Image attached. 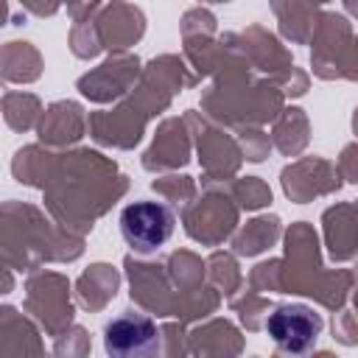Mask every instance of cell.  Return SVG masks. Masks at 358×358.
Listing matches in <instances>:
<instances>
[{
    "label": "cell",
    "mask_w": 358,
    "mask_h": 358,
    "mask_svg": "<svg viewBox=\"0 0 358 358\" xmlns=\"http://www.w3.org/2000/svg\"><path fill=\"white\" fill-rule=\"evenodd\" d=\"M173 210L162 201L140 199L120 210V235L140 255H151L159 246H165L173 235Z\"/></svg>",
    "instance_id": "obj_1"
},
{
    "label": "cell",
    "mask_w": 358,
    "mask_h": 358,
    "mask_svg": "<svg viewBox=\"0 0 358 358\" xmlns=\"http://www.w3.org/2000/svg\"><path fill=\"white\" fill-rule=\"evenodd\" d=\"M266 333L285 352H308L322 333V316L310 305L285 302L268 313Z\"/></svg>",
    "instance_id": "obj_2"
},
{
    "label": "cell",
    "mask_w": 358,
    "mask_h": 358,
    "mask_svg": "<svg viewBox=\"0 0 358 358\" xmlns=\"http://www.w3.org/2000/svg\"><path fill=\"white\" fill-rule=\"evenodd\" d=\"M103 347L109 355L117 358H137V355H157L162 350L159 330L151 316L140 310H123L103 327Z\"/></svg>",
    "instance_id": "obj_3"
}]
</instances>
